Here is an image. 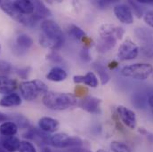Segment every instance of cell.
Listing matches in <instances>:
<instances>
[{
    "instance_id": "30",
    "label": "cell",
    "mask_w": 153,
    "mask_h": 152,
    "mask_svg": "<svg viewBox=\"0 0 153 152\" xmlns=\"http://www.w3.org/2000/svg\"><path fill=\"white\" fill-rule=\"evenodd\" d=\"M13 70L12 64L6 61H0V73L1 74H9Z\"/></svg>"
},
{
    "instance_id": "42",
    "label": "cell",
    "mask_w": 153,
    "mask_h": 152,
    "mask_svg": "<svg viewBox=\"0 0 153 152\" xmlns=\"http://www.w3.org/2000/svg\"><path fill=\"white\" fill-rule=\"evenodd\" d=\"M96 152H110L108 151H106V150H102V149H100V150H97Z\"/></svg>"
},
{
    "instance_id": "4",
    "label": "cell",
    "mask_w": 153,
    "mask_h": 152,
    "mask_svg": "<svg viewBox=\"0 0 153 152\" xmlns=\"http://www.w3.org/2000/svg\"><path fill=\"white\" fill-rule=\"evenodd\" d=\"M48 144L57 149H71L81 147L84 142L76 136H71L65 133H57L49 137Z\"/></svg>"
},
{
    "instance_id": "14",
    "label": "cell",
    "mask_w": 153,
    "mask_h": 152,
    "mask_svg": "<svg viewBox=\"0 0 153 152\" xmlns=\"http://www.w3.org/2000/svg\"><path fill=\"white\" fill-rule=\"evenodd\" d=\"M21 142L16 136H3L0 141V145L6 152H16L19 151Z\"/></svg>"
},
{
    "instance_id": "29",
    "label": "cell",
    "mask_w": 153,
    "mask_h": 152,
    "mask_svg": "<svg viewBox=\"0 0 153 152\" xmlns=\"http://www.w3.org/2000/svg\"><path fill=\"white\" fill-rule=\"evenodd\" d=\"M19 152H38L36 147L29 141H22L19 148Z\"/></svg>"
},
{
    "instance_id": "32",
    "label": "cell",
    "mask_w": 153,
    "mask_h": 152,
    "mask_svg": "<svg viewBox=\"0 0 153 152\" xmlns=\"http://www.w3.org/2000/svg\"><path fill=\"white\" fill-rule=\"evenodd\" d=\"M86 93H88V90L86 87L83 85H79L75 87V95L76 97H83Z\"/></svg>"
},
{
    "instance_id": "39",
    "label": "cell",
    "mask_w": 153,
    "mask_h": 152,
    "mask_svg": "<svg viewBox=\"0 0 153 152\" xmlns=\"http://www.w3.org/2000/svg\"><path fill=\"white\" fill-rule=\"evenodd\" d=\"M148 105H149V108H150L152 113L153 114V94L148 98Z\"/></svg>"
},
{
    "instance_id": "19",
    "label": "cell",
    "mask_w": 153,
    "mask_h": 152,
    "mask_svg": "<svg viewBox=\"0 0 153 152\" xmlns=\"http://www.w3.org/2000/svg\"><path fill=\"white\" fill-rule=\"evenodd\" d=\"M21 104H22V98L19 94H17L15 93L4 95L0 100V106L4 107V108L15 107V106H19Z\"/></svg>"
},
{
    "instance_id": "40",
    "label": "cell",
    "mask_w": 153,
    "mask_h": 152,
    "mask_svg": "<svg viewBox=\"0 0 153 152\" xmlns=\"http://www.w3.org/2000/svg\"><path fill=\"white\" fill-rule=\"evenodd\" d=\"M139 4H150L153 6V0H139L137 1Z\"/></svg>"
},
{
    "instance_id": "43",
    "label": "cell",
    "mask_w": 153,
    "mask_h": 152,
    "mask_svg": "<svg viewBox=\"0 0 153 152\" xmlns=\"http://www.w3.org/2000/svg\"><path fill=\"white\" fill-rule=\"evenodd\" d=\"M1 3H2V2H1V1H0V4H1Z\"/></svg>"
},
{
    "instance_id": "37",
    "label": "cell",
    "mask_w": 153,
    "mask_h": 152,
    "mask_svg": "<svg viewBox=\"0 0 153 152\" xmlns=\"http://www.w3.org/2000/svg\"><path fill=\"white\" fill-rule=\"evenodd\" d=\"M66 152H91L86 149H82L80 147H75V148H71Z\"/></svg>"
},
{
    "instance_id": "24",
    "label": "cell",
    "mask_w": 153,
    "mask_h": 152,
    "mask_svg": "<svg viewBox=\"0 0 153 152\" xmlns=\"http://www.w3.org/2000/svg\"><path fill=\"white\" fill-rule=\"evenodd\" d=\"M110 149L112 152H134L133 149L126 142L113 141L110 144Z\"/></svg>"
},
{
    "instance_id": "7",
    "label": "cell",
    "mask_w": 153,
    "mask_h": 152,
    "mask_svg": "<svg viewBox=\"0 0 153 152\" xmlns=\"http://www.w3.org/2000/svg\"><path fill=\"white\" fill-rule=\"evenodd\" d=\"M139 55V46L131 39L125 40L117 51V58L120 61H131Z\"/></svg>"
},
{
    "instance_id": "22",
    "label": "cell",
    "mask_w": 153,
    "mask_h": 152,
    "mask_svg": "<svg viewBox=\"0 0 153 152\" xmlns=\"http://www.w3.org/2000/svg\"><path fill=\"white\" fill-rule=\"evenodd\" d=\"M67 72L63 69L60 67H54L47 73L46 78L53 82H62L67 78Z\"/></svg>"
},
{
    "instance_id": "44",
    "label": "cell",
    "mask_w": 153,
    "mask_h": 152,
    "mask_svg": "<svg viewBox=\"0 0 153 152\" xmlns=\"http://www.w3.org/2000/svg\"><path fill=\"white\" fill-rule=\"evenodd\" d=\"M0 49H1V44H0Z\"/></svg>"
},
{
    "instance_id": "16",
    "label": "cell",
    "mask_w": 153,
    "mask_h": 152,
    "mask_svg": "<svg viewBox=\"0 0 153 152\" xmlns=\"http://www.w3.org/2000/svg\"><path fill=\"white\" fill-rule=\"evenodd\" d=\"M17 88V82L6 76H0V93L7 95Z\"/></svg>"
},
{
    "instance_id": "21",
    "label": "cell",
    "mask_w": 153,
    "mask_h": 152,
    "mask_svg": "<svg viewBox=\"0 0 153 152\" xmlns=\"http://www.w3.org/2000/svg\"><path fill=\"white\" fill-rule=\"evenodd\" d=\"M33 4H34V7H35L33 16L37 21L40 20V19H43V18H46L52 14L51 11L45 6V4L43 2L33 1Z\"/></svg>"
},
{
    "instance_id": "36",
    "label": "cell",
    "mask_w": 153,
    "mask_h": 152,
    "mask_svg": "<svg viewBox=\"0 0 153 152\" xmlns=\"http://www.w3.org/2000/svg\"><path fill=\"white\" fill-rule=\"evenodd\" d=\"M111 2H110V1H102H102H96V2H94V4H96L97 7L105 8V7L109 6L111 4Z\"/></svg>"
},
{
    "instance_id": "18",
    "label": "cell",
    "mask_w": 153,
    "mask_h": 152,
    "mask_svg": "<svg viewBox=\"0 0 153 152\" xmlns=\"http://www.w3.org/2000/svg\"><path fill=\"white\" fill-rule=\"evenodd\" d=\"M134 35L143 44H153V30L140 27L134 30Z\"/></svg>"
},
{
    "instance_id": "34",
    "label": "cell",
    "mask_w": 153,
    "mask_h": 152,
    "mask_svg": "<svg viewBox=\"0 0 153 152\" xmlns=\"http://www.w3.org/2000/svg\"><path fill=\"white\" fill-rule=\"evenodd\" d=\"M80 57L85 62H90L91 61V54L87 48H83L80 52Z\"/></svg>"
},
{
    "instance_id": "3",
    "label": "cell",
    "mask_w": 153,
    "mask_h": 152,
    "mask_svg": "<svg viewBox=\"0 0 153 152\" xmlns=\"http://www.w3.org/2000/svg\"><path fill=\"white\" fill-rule=\"evenodd\" d=\"M153 67L150 63L138 62L125 66L121 70V75L136 80H146L152 75Z\"/></svg>"
},
{
    "instance_id": "2",
    "label": "cell",
    "mask_w": 153,
    "mask_h": 152,
    "mask_svg": "<svg viewBox=\"0 0 153 152\" xmlns=\"http://www.w3.org/2000/svg\"><path fill=\"white\" fill-rule=\"evenodd\" d=\"M22 97L28 102L34 101L39 95H45L48 92L47 85L41 80H27L19 85Z\"/></svg>"
},
{
    "instance_id": "38",
    "label": "cell",
    "mask_w": 153,
    "mask_h": 152,
    "mask_svg": "<svg viewBox=\"0 0 153 152\" xmlns=\"http://www.w3.org/2000/svg\"><path fill=\"white\" fill-rule=\"evenodd\" d=\"M8 119H9V116H8L7 115L0 111V125H1L2 123H4V122L8 121Z\"/></svg>"
},
{
    "instance_id": "27",
    "label": "cell",
    "mask_w": 153,
    "mask_h": 152,
    "mask_svg": "<svg viewBox=\"0 0 153 152\" xmlns=\"http://www.w3.org/2000/svg\"><path fill=\"white\" fill-rule=\"evenodd\" d=\"M139 53L145 58H153V44H142L141 47H139Z\"/></svg>"
},
{
    "instance_id": "9",
    "label": "cell",
    "mask_w": 153,
    "mask_h": 152,
    "mask_svg": "<svg viewBox=\"0 0 153 152\" xmlns=\"http://www.w3.org/2000/svg\"><path fill=\"white\" fill-rule=\"evenodd\" d=\"M116 18L122 23L126 25H131L134 23V13L126 4H118L113 8Z\"/></svg>"
},
{
    "instance_id": "28",
    "label": "cell",
    "mask_w": 153,
    "mask_h": 152,
    "mask_svg": "<svg viewBox=\"0 0 153 152\" xmlns=\"http://www.w3.org/2000/svg\"><path fill=\"white\" fill-rule=\"evenodd\" d=\"M127 4L129 5V7L131 8L132 12H134V13L136 15L137 18H141V17L143 16V9H142L140 4L137 1H129Z\"/></svg>"
},
{
    "instance_id": "13",
    "label": "cell",
    "mask_w": 153,
    "mask_h": 152,
    "mask_svg": "<svg viewBox=\"0 0 153 152\" xmlns=\"http://www.w3.org/2000/svg\"><path fill=\"white\" fill-rule=\"evenodd\" d=\"M73 81L76 84H85L92 88H95L99 85V79L94 72H87L85 75H76L73 76Z\"/></svg>"
},
{
    "instance_id": "5",
    "label": "cell",
    "mask_w": 153,
    "mask_h": 152,
    "mask_svg": "<svg viewBox=\"0 0 153 152\" xmlns=\"http://www.w3.org/2000/svg\"><path fill=\"white\" fill-rule=\"evenodd\" d=\"M0 7L2 9V11H4L6 14H8L11 18H13V20H15L16 22H18L19 23L27 26V27H34L37 23V20L34 18L33 15L31 16H26L22 14L18 9L15 7L13 2H10V1H5V2H2L0 4Z\"/></svg>"
},
{
    "instance_id": "35",
    "label": "cell",
    "mask_w": 153,
    "mask_h": 152,
    "mask_svg": "<svg viewBox=\"0 0 153 152\" xmlns=\"http://www.w3.org/2000/svg\"><path fill=\"white\" fill-rule=\"evenodd\" d=\"M124 34H125V30H124L122 27L117 26V31H116V34H115V38H117V39H118V40H121L122 38H123V36H124Z\"/></svg>"
},
{
    "instance_id": "17",
    "label": "cell",
    "mask_w": 153,
    "mask_h": 152,
    "mask_svg": "<svg viewBox=\"0 0 153 152\" xmlns=\"http://www.w3.org/2000/svg\"><path fill=\"white\" fill-rule=\"evenodd\" d=\"M15 7L18 9V11L26 16H31L34 13V4L33 1L29 0H17L13 2Z\"/></svg>"
},
{
    "instance_id": "41",
    "label": "cell",
    "mask_w": 153,
    "mask_h": 152,
    "mask_svg": "<svg viewBox=\"0 0 153 152\" xmlns=\"http://www.w3.org/2000/svg\"><path fill=\"white\" fill-rule=\"evenodd\" d=\"M117 66V62H111V63H110V68L114 69Z\"/></svg>"
},
{
    "instance_id": "1",
    "label": "cell",
    "mask_w": 153,
    "mask_h": 152,
    "mask_svg": "<svg viewBox=\"0 0 153 152\" xmlns=\"http://www.w3.org/2000/svg\"><path fill=\"white\" fill-rule=\"evenodd\" d=\"M43 104L49 110L62 111L77 105L76 96L70 93L47 92L42 99Z\"/></svg>"
},
{
    "instance_id": "12",
    "label": "cell",
    "mask_w": 153,
    "mask_h": 152,
    "mask_svg": "<svg viewBox=\"0 0 153 152\" xmlns=\"http://www.w3.org/2000/svg\"><path fill=\"white\" fill-rule=\"evenodd\" d=\"M117 44V38L114 36L100 37L96 43V49L99 53H104L113 49Z\"/></svg>"
},
{
    "instance_id": "10",
    "label": "cell",
    "mask_w": 153,
    "mask_h": 152,
    "mask_svg": "<svg viewBox=\"0 0 153 152\" xmlns=\"http://www.w3.org/2000/svg\"><path fill=\"white\" fill-rule=\"evenodd\" d=\"M102 101L94 96H85L78 103V106L85 111L90 114L98 115L102 112L101 110Z\"/></svg>"
},
{
    "instance_id": "15",
    "label": "cell",
    "mask_w": 153,
    "mask_h": 152,
    "mask_svg": "<svg viewBox=\"0 0 153 152\" xmlns=\"http://www.w3.org/2000/svg\"><path fill=\"white\" fill-rule=\"evenodd\" d=\"M33 45V39L27 34H21L16 38V45L14 46L15 51L19 52V54L25 53ZM14 51V52H15Z\"/></svg>"
},
{
    "instance_id": "23",
    "label": "cell",
    "mask_w": 153,
    "mask_h": 152,
    "mask_svg": "<svg viewBox=\"0 0 153 152\" xmlns=\"http://www.w3.org/2000/svg\"><path fill=\"white\" fill-rule=\"evenodd\" d=\"M68 33L71 38L75 39V40H83L86 37L85 32L81 28L77 27L76 25H74V24H71L69 26Z\"/></svg>"
},
{
    "instance_id": "25",
    "label": "cell",
    "mask_w": 153,
    "mask_h": 152,
    "mask_svg": "<svg viewBox=\"0 0 153 152\" xmlns=\"http://www.w3.org/2000/svg\"><path fill=\"white\" fill-rule=\"evenodd\" d=\"M94 68L96 73L98 74L99 79L101 80L102 85H106V84L110 81L111 76L108 74V72L106 71L105 68H104L102 64H100V63H95V64H94Z\"/></svg>"
},
{
    "instance_id": "8",
    "label": "cell",
    "mask_w": 153,
    "mask_h": 152,
    "mask_svg": "<svg viewBox=\"0 0 153 152\" xmlns=\"http://www.w3.org/2000/svg\"><path fill=\"white\" fill-rule=\"evenodd\" d=\"M116 113L124 125H126L130 130L135 129L137 125V119L136 115L133 110L123 105H119L117 107Z\"/></svg>"
},
{
    "instance_id": "6",
    "label": "cell",
    "mask_w": 153,
    "mask_h": 152,
    "mask_svg": "<svg viewBox=\"0 0 153 152\" xmlns=\"http://www.w3.org/2000/svg\"><path fill=\"white\" fill-rule=\"evenodd\" d=\"M40 28L42 30V35H44L45 37L54 41L63 43V32L58 23L54 21L45 19L41 22Z\"/></svg>"
},
{
    "instance_id": "31",
    "label": "cell",
    "mask_w": 153,
    "mask_h": 152,
    "mask_svg": "<svg viewBox=\"0 0 153 152\" xmlns=\"http://www.w3.org/2000/svg\"><path fill=\"white\" fill-rule=\"evenodd\" d=\"M143 20L150 28L153 29V10H150L143 14Z\"/></svg>"
},
{
    "instance_id": "11",
    "label": "cell",
    "mask_w": 153,
    "mask_h": 152,
    "mask_svg": "<svg viewBox=\"0 0 153 152\" xmlns=\"http://www.w3.org/2000/svg\"><path fill=\"white\" fill-rule=\"evenodd\" d=\"M60 124L59 121L49 116L41 117L38 121L39 130L45 133H53L59 129Z\"/></svg>"
},
{
    "instance_id": "33",
    "label": "cell",
    "mask_w": 153,
    "mask_h": 152,
    "mask_svg": "<svg viewBox=\"0 0 153 152\" xmlns=\"http://www.w3.org/2000/svg\"><path fill=\"white\" fill-rule=\"evenodd\" d=\"M30 68L28 67V68H22V69H18L17 70H16V73H17V75L20 76L21 78H22V79H26L28 76H29V71H30Z\"/></svg>"
},
{
    "instance_id": "20",
    "label": "cell",
    "mask_w": 153,
    "mask_h": 152,
    "mask_svg": "<svg viewBox=\"0 0 153 152\" xmlns=\"http://www.w3.org/2000/svg\"><path fill=\"white\" fill-rule=\"evenodd\" d=\"M18 125L13 121H6L0 125V134L4 137L6 136H15L18 133Z\"/></svg>"
},
{
    "instance_id": "26",
    "label": "cell",
    "mask_w": 153,
    "mask_h": 152,
    "mask_svg": "<svg viewBox=\"0 0 153 152\" xmlns=\"http://www.w3.org/2000/svg\"><path fill=\"white\" fill-rule=\"evenodd\" d=\"M117 26H115L113 24H103L101 26L99 30V35L100 37H107V36H114L117 31Z\"/></svg>"
}]
</instances>
